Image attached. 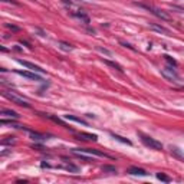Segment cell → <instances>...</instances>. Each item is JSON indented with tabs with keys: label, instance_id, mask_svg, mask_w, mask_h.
Masks as SVG:
<instances>
[{
	"label": "cell",
	"instance_id": "obj_3",
	"mask_svg": "<svg viewBox=\"0 0 184 184\" xmlns=\"http://www.w3.org/2000/svg\"><path fill=\"white\" fill-rule=\"evenodd\" d=\"M3 97L5 98H7L9 101H12L13 104H16V105H19V107H25V108H30V104L26 101V99H23V98H20L19 95H16V94H13V92H9V91H3Z\"/></svg>",
	"mask_w": 184,
	"mask_h": 184
},
{
	"label": "cell",
	"instance_id": "obj_19",
	"mask_svg": "<svg viewBox=\"0 0 184 184\" xmlns=\"http://www.w3.org/2000/svg\"><path fill=\"white\" fill-rule=\"evenodd\" d=\"M75 16H76V17H79L81 20H83L85 23H89V17H88V16H86V15H85L82 10H79V13H76Z\"/></svg>",
	"mask_w": 184,
	"mask_h": 184
},
{
	"label": "cell",
	"instance_id": "obj_16",
	"mask_svg": "<svg viewBox=\"0 0 184 184\" xmlns=\"http://www.w3.org/2000/svg\"><path fill=\"white\" fill-rule=\"evenodd\" d=\"M112 135V138H115L117 141H120V142H122V144H127V145H132V142L130 141V140H127V138H124V137H121V135H118V134H111Z\"/></svg>",
	"mask_w": 184,
	"mask_h": 184
},
{
	"label": "cell",
	"instance_id": "obj_17",
	"mask_svg": "<svg viewBox=\"0 0 184 184\" xmlns=\"http://www.w3.org/2000/svg\"><path fill=\"white\" fill-rule=\"evenodd\" d=\"M58 46L62 49V50H65V52H71L73 48L69 45V43H66V42H58Z\"/></svg>",
	"mask_w": 184,
	"mask_h": 184
},
{
	"label": "cell",
	"instance_id": "obj_9",
	"mask_svg": "<svg viewBox=\"0 0 184 184\" xmlns=\"http://www.w3.org/2000/svg\"><path fill=\"white\" fill-rule=\"evenodd\" d=\"M127 173H128V174H132V175H142V177L148 174L144 168H140V167H130Z\"/></svg>",
	"mask_w": 184,
	"mask_h": 184
},
{
	"label": "cell",
	"instance_id": "obj_18",
	"mask_svg": "<svg viewBox=\"0 0 184 184\" xmlns=\"http://www.w3.org/2000/svg\"><path fill=\"white\" fill-rule=\"evenodd\" d=\"M102 171L104 173H117V167L115 165H102Z\"/></svg>",
	"mask_w": 184,
	"mask_h": 184
},
{
	"label": "cell",
	"instance_id": "obj_7",
	"mask_svg": "<svg viewBox=\"0 0 184 184\" xmlns=\"http://www.w3.org/2000/svg\"><path fill=\"white\" fill-rule=\"evenodd\" d=\"M16 73H17V75H22V76H25V78H29V79H35V81L42 82V78H40L39 75L33 73V72H29V71H16Z\"/></svg>",
	"mask_w": 184,
	"mask_h": 184
},
{
	"label": "cell",
	"instance_id": "obj_26",
	"mask_svg": "<svg viewBox=\"0 0 184 184\" xmlns=\"http://www.w3.org/2000/svg\"><path fill=\"white\" fill-rule=\"evenodd\" d=\"M30 147H32V148H35V150H39V151H43V150H45V148H43L42 145H39V144H32Z\"/></svg>",
	"mask_w": 184,
	"mask_h": 184
},
{
	"label": "cell",
	"instance_id": "obj_25",
	"mask_svg": "<svg viewBox=\"0 0 184 184\" xmlns=\"http://www.w3.org/2000/svg\"><path fill=\"white\" fill-rule=\"evenodd\" d=\"M6 28L10 29V30H13V32H19V30H20V28H17V26H15V25H10V23H6Z\"/></svg>",
	"mask_w": 184,
	"mask_h": 184
},
{
	"label": "cell",
	"instance_id": "obj_12",
	"mask_svg": "<svg viewBox=\"0 0 184 184\" xmlns=\"http://www.w3.org/2000/svg\"><path fill=\"white\" fill-rule=\"evenodd\" d=\"M0 114H2L3 117H9V118H12V120H17V118L20 117L16 111H12V109H2V111H0Z\"/></svg>",
	"mask_w": 184,
	"mask_h": 184
},
{
	"label": "cell",
	"instance_id": "obj_11",
	"mask_svg": "<svg viewBox=\"0 0 184 184\" xmlns=\"http://www.w3.org/2000/svg\"><path fill=\"white\" fill-rule=\"evenodd\" d=\"M29 134H30V138L33 141H45V140H48V135L40 134V132H36V131H29Z\"/></svg>",
	"mask_w": 184,
	"mask_h": 184
},
{
	"label": "cell",
	"instance_id": "obj_4",
	"mask_svg": "<svg viewBox=\"0 0 184 184\" xmlns=\"http://www.w3.org/2000/svg\"><path fill=\"white\" fill-rule=\"evenodd\" d=\"M161 75L167 79V81H171V82H180V76L177 75V72L173 69V68H168V66H165V68H163L161 69Z\"/></svg>",
	"mask_w": 184,
	"mask_h": 184
},
{
	"label": "cell",
	"instance_id": "obj_23",
	"mask_svg": "<svg viewBox=\"0 0 184 184\" xmlns=\"http://www.w3.org/2000/svg\"><path fill=\"white\" fill-rule=\"evenodd\" d=\"M163 58H164V59H165V62H168L170 65H173V66H177V62H175V60H174L171 56H168V55H164Z\"/></svg>",
	"mask_w": 184,
	"mask_h": 184
},
{
	"label": "cell",
	"instance_id": "obj_2",
	"mask_svg": "<svg viewBox=\"0 0 184 184\" xmlns=\"http://www.w3.org/2000/svg\"><path fill=\"white\" fill-rule=\"evenodd\" d=\"M138 137H140L141 142H142L145 147H148V148H151V150H157V151L163 150V144H161L158 140H155V138H152V137H150V135H145V134H142V132H138Z\"/></svg>",
	"mask_w": 184,
	"mask_h": 184
},
{
	"label": "cell",
	"instance_id": "obj_20",
	"mask_svg": "<svg viewBox=\"0 0 184 184\" xmlns=\"http://www.w3.org/2000/svg\"><path fill=\"white\" fill-rule=\"evenodd\" d=\"M16 142V140H15V137H6V138H3L2 140V144L3 145H9V144H15Z\"/></svg>",
	"mask_w": 184,
	"mask_h": 184
},
{
	"label": "cell",
	"instance_id": "obj_10",
	"mask_svg": "<svg viewBox=\"0 0 184 184\" xmlns=\"http://www.w3.org/2000/svg\"><path fill=\"white\" fill-rule=\"evenodd\" d=\"M78 138L79 140H86V141H97L98 140V137L95 134H88V132H79Z\"/></svg>",
	"mask_w": 184,
	"mask_h": 184
},
{
	"label": "cell",
	"instance_id": "obj_24",
	"mask_svg": "<svg viewBox=\"0 0 184 184\" xmlns=\"http://www.w3.org/2000/svg\"><path fill=\"white\" fill-rule=\"evenodd\" d=\"M120 43H121V45H122L124 48H127V49H131L132 52H135V50H137V49H135V48H134L132 45H130V43H127V42H124V40H120Z\"/></svg>",
	"mask_w": 184,
	"mask_h": 184
},
{
	"label": "cell",
	"instance_id": "obj_22",
	"mask_svg": "<svg viewBox=\"0 0 184 184\" xmlns=\"http://www.w3.org/2000/svg\"><path fill=\"white\" fill-rule=\"evenodd\" d=\"M157 178L161 180V181H165V183H170V181H171V178H170L168 175H165L164 173H157Z\"/></svg>",
	"mask_w": 184,
	"mask_h": 184
},
{
	"label": "cell",
	"instance_id": "obj_13",
	"mask_svg": "<svg viewBox=\"0 0 184 184\" xmlns=\"http://www.w3.org/2000/svg\"><path fill=\"white\" fill-rule=\"evenodd\" d=\"M150 29L155 30V32H160V33H164V35H170V30L165 29L164 26H160V25H155V23H150Z\"/></svg>",
	"mask_w": 184,
	"mask_h": 184
},
{
	"label": "cell",
	"instance_id": "obj_28",
	"mask_svg": "<svg viewBox=\"0 0 184 184\" xmlns=\"http://www.w3.org/2000/svg\"><path fill=\"white\" fill-rule=\"evenodd\" d=\"M3 2H6V3H12V5H15V6H19V2H16V0H3Z\"/></svg>",
	"mask_w": 184,
	"mask_h": 184
},
{
	"label": "cell",
	"instance_id": "obj_5",
	"mask_svg": "<svg viewBox=\"0 0 184 184\" xmlns=\"http://www.w3.org/2000/svg\"><path fill=\"white\" fill-rule=\"evenodd\" d=\"M73 151H79V152H86V154H92L97 157H109L108 154L99 151V150H94V148H73Z\"/></svg>",
	"mask_w": 184,
	"mask_h": 184
},
{
	"label": "cell",
	"instance_id": "obj_1",
	"mask_svg": "<svg viewBox=\"0 0 184 184\" xmlns=\"http://www.w3.org/2000/svg\"><path fill=\"white\" fill-rule=\"evenodd\" d=\"M135 5H138L140 7H144V9L150 10L154 16L160 17L161 20H165V22H171V20H173L171 16H170L167 12H164V10H161V9H158V7H154L152 5H145V3H135Z\"/></svg>",
	"mask_w": 184,
	"mask_h": 184
},
{
	"label": "cell",
	"instance_id": "obj_29",
	"mask_svg": "<svg viewBox=\"0 0 184 184\" xmlns=\"http://www.w3.org/2000/svg\"><path fill=\"white\" fill-rule=\"evenodd\" d=\"M86 117L88 118H95V115H92V114H86Z\"/></svg>",
	"mask_w": 184,
	"mask_h": 184
},
{
	"label": "cell",
	"instance_id": "obj_6",
	"mask_svg": "<svg viewBox=\"0 0 184 184\" xmlns=\"http://www.w3.org/2000/svg\"><path fill=\"white\" fill-rule=\"evenodd\" d=\"M17 62H19L20 65L26 66V68H28V69H30V71L40 72V73H43V72H45V69H42L40 66H38V65H35V63H32V62H28V60H23V59H17Z\"/></svg>",
	"mask_w": 184,
	"mask_h": 184
},
{
	"label": "cell",
	"instance_id": "obj_15",
	"mask_svg": "<svg viewBox=\"0 0 184 184\" xmlns=\"http://www.w3.org/2000/svg\"><path fill=\"white\" fill-rule=\"evenodd\" d=\"M65 117V120H69V121H75V122H78V124H82V125H86V122L82 120V118H78V117H75V115H63Z\"/></svg>",
	"mask_w": 184,
	"mask_h": 184
},
{
	"label": "cell",
	"instance_id": "obj_14",
	"mask_svg": "<svg viewBox=\"0 0 184 184\" xmlns=\"http://www.w3.org/2000/svg\"><path fill=\"white\" fill-rule=\"evenodd\" d=\"M102 62H104L105 65H108V66H111V68L117 69L118 72H124V68H122L120 63H117V62H112V60H108V59H102Z\"/></svg>",
	"mask_w": 184,
	"mask_h": 184
},
{
	"label": "cell",
	"instance_id": "obj_30",
	"mask_svg": "<svg viewBox=\"0 0 184 184\" xmlns=\"http://www.w3.org/2000/svg\"><path fill=\"white\" fill-rule=\"evenodd\" d=\"M183 89H184V86H183Z\"/></svg>",
	"mask_w": 184,
	"mask_h": 184
},
{
	"label": "cell",
	"instance_id": "obj_21",
	"mask_svg": "<svg viewBox=\"0 0 184 184\" xmlns=\"http://www.w3.org/2000/svg\"><path fill=\"white\" fill-rule=\"evenodd\" d=\"M62 168H65V170H68V171H72V173H78V171H79V168H78L76 165H73V164H66V165H63Z\"/></svg>",
	"mask_w": 184,
	"mask_h": 184
},
{
	"label": "cell",
	"instance_id": "obj_8",
	"mask_svg": "<svg viewBox=\"0 0 184 184\" xmlns=\"http://www.w3.org/2000/svg\"><path fill=\"white\" fill-rule=\"evenodd\" d=\"M43 115H45V114H43ZM45 117H46V118H49V120H52L53 122L59 124L60 127H63V128H66V130H69V131H73V130H72V128H71V127H69V125H68L65 121H62L60 118H58V117H55V115H49V114H46Z\"/></svg>",
	"mask_w": 184,
	"mask_h": 184
},
{
	"label": "cell",
	"instance_id": "obj_27",
	"mask_svg": "<svg viewBox=\"0 0 184 184\" xmlns=\"http://www.w3.org/2000/svg\"><path fill=\"white\" fill-rule=\"evenodd\" d=\"M97 49H98V50H99V52H104V53H107V55H111V52H109V50H108V49H104V48H99V46H98V48H97Z\"/></svg>",
	"mask_w": 184,
	"mask_h": 184
}]
</instances>
